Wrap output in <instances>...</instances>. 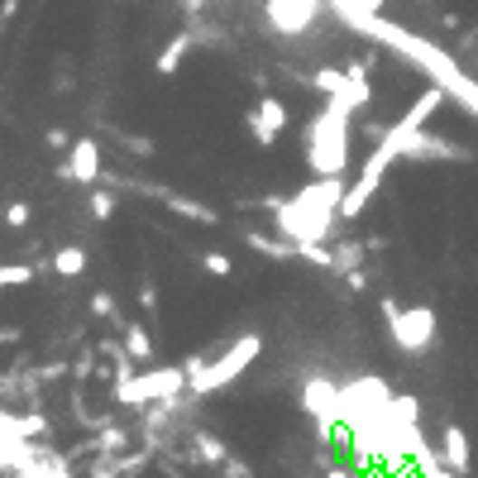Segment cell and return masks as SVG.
I'll use <instances>...</instances> for the list:
<instances>
[{"label":"cell","instance_id":"f1b7e54d","mask_svg":"<svg viewBox=\"0 0 478 478\" xmlns=\"http://www.w3.org/2000/svg\"><path fill=\"white\" fill-rule=\"evenodd\" d=\"M182 5H186V10H201V5H206V0H182Z\"/></svg>","mask_w":478,"mask_h":478},{"label":"cell","instance_id":"4316f807","mask_svg":"<svg viewBox=\"0 0 478 478\" xmlns=\"http://www.w3.org/2000/svg\"><path fill=\"white\" fill-rule=\"evenodd\" d=\"M14 339H20V330H14V326H0V345H14Z\"/></svg>","mask_w":478,"mask_h":478},{"label":"cell","instance_id":"9a60e30c","mask_svg":"<svg viewBox=\"0 0 478 478\" xmlns=\"http://www.w3.org/2000/svg\"><path fill=\"white\" fill-rule=\"evenodd\" d=\"M125 354L134 358V364H148V358H153V339H148L144 326H134V320L125 326Z\"/></svg>","mask_w":478,"mask_h":478},{"label":"cell","instance_id":"8992f818","mask_svg":"<svg viewBox=\"0 0 478 478\" xmlns=\"http://www.w3.org/2000/svg\"><path fill=\"white\" fill-rule=\"evenodd\" d=\"M259 354H263V339H259V335H244V339H234V345H230L225 354L215 358V364H206V373H201V378L192 383V392H196V397H206V392H220L225 383H234L239 373H244V368H249Z\"/></svg>","mask_w":478,"mask_h":478},{"label":"cell","instance_id":"3957f363","mask_svg":"<svg viewBox=\"0 0 478 478\" xmlns=\"http://www.w3.org/2000/svg\"><path fill=\"white\" fill-rule=\"evenodd\" d=\"M349 100L345 96H326V110L311 120L306 129V158H311L316 177H345L349 167Z\"/></svg>","mask_w":478,"mask_h":478},{"label":"cell","instance_id":"ffe728a7","mask_svg":"<svg viewBox=\"0 0 478 478\" xmlns=\"http://www.w3.org/2000/svg\"><path fill=\"white\" fill-rule=\"evenodd\" d=\"M29 215H33V211L24 206V201H10V206H5V225H10V230H24Z\"/></svg>","mask_w":478,"mask_h":478},{"label":"cell","instance_id":"5bb4252c","mask_svg":"<svg viewBox=\"0 0 478 478\" xmlns=\"http://www.w3.org/2000/svg\"><path fill=\"white\" fill-rule=\"evenodd\" d=\"M192 445H196V454H201V464H211V469H220V464L230 459V450L220 445L211 431H192Z\"/></svg>","mask_w":478,"mask_h":478},{"label":"cell","instance_id":"603a6c76","mask_svg":"<svg viewBox=\"0 0 478 478\" xmlns=\"http://www.w3.org/2000/svg\"><path fill=\"white\" fill-rule=\"evenodd\" d=\"M91 316L110 320V316H115V297H110V292H96V297H91Z\"/></svg>","mask_w":478,"mask_h":478},{"label":"cell","instance_id":"277c9868","mask_svg":"<svg viewBox=\"0 0 478 478\" xmlns=\"http://www.w3.org/2000/svg\"><path fill=\"white\" fill-rule=\"evenodd\" d=\"M186 387V368H148V373H129L125 383H115V402L125 406H148V402H167Z\"/></svg>","mask_w":478,"mask_h":478},{"label":"cell","instance_id":"30bf717a","mask_svg":"<svg viewBox=\"0 0 478 478\" xmlns=\"http://www.w3.org/2000/svg\"><path fill=\"white\" fill-rule=\"evenodd\" d=\"M402 158H454V163H464V158H469V148H459L454 139H440V134L416 129L412 139L402 144Z\"/></svg>","mask_w":478,"mask_h":478},{"label":"cell","instance_id":"d6986e66","mask_svg":"<svg viewBox=\"0 0 478 478\" xmlns=\"http://www.w3.org/2000/svg\"><path fill=\"white\" fill-rule=\"evenodd\" d=\"M311 87L320 96H335V91H345V72H335V67H320V72L311 77Z\"/></svg>","mask_w":478,"mask_h":478},{"label":"cell","instance_id":"6da1fadb","mask_svg":"<svg viewBox=\"0 0 478 478\" xmlns=\"http://www.w3.org/2000/svg\"><path fill=\"white\" fill-rule=\"evenodd\" d=\"M339 20H345L349 29H358V33H368V39L397 48L402 58H412L421 72L431 77V87H440L450 100H459L469 115H478V77H469L464 67L445 53V48H435L431 39H416V33L387 24V20H378V14H368V10H339Z\"/></svg>","mask_w":478,"mask_h":478},{"label":"cell","instance_id":"484cf974","mask_svg":"<svg viewBox=\"0 0 478 478\" xmlns=\"http://www.w3.org/2000/svg\"><path fill=\"white\" fill-rule=\"evenodd\" d=\"M139 301H144V311H153V306H158V292H153V282H144V292H139Z\"/></svg>","mask_w":478,"mask_h":478},{"label":"cell","instance_id":"9c48e42d","mask_svg":"<svg viewBox=\"0 0 478 478\" xmlns=\"http://www.w3.org/2000/svg\"><path fill=\"white\" fill-rule=\"evenodd\" d=\"M244 125H249V134H253L259 144H272V139H278V134L287 129V106H282L278 96H263L259 110H249Z\"/></svg>","mask_w":478,"mask_h":478},{"label":"cell","instance_id":"7402d4cb","mask_svg":"<svg viewBox=\"0 0 478 478\" xmlns=\"http://www.w3.org/2000/svg\"><path fill=\"white\" fill-rule=\"evenodd\" d=\"M201 263H206V272H215V278H230V272H234V263L225 259V253H206Z\"/></svg>","mask_w":478,"mask_h":478},{"label":"cell","instance_id":"e0dca14e","mask_svg":"<svg viewBox=\"0 0 478 478\" xmlns=\"http://www.w3.org/2000/svg\"><path fill=\"white\" fill-rule=\"evenodd\" d=\"M81 268H87V249L81 244H67V249L53 253V272H62V278H77Z\"/></svg>","mask_w":478,"mask_h":478},{"label":"cell","instance_id":"ba28073f","mask_svg":"<svg viewBox=\"0 0 478 478\" xmlns=\"http://www.w3.org/2000/svg\"><path fill=\"white\" fill-rule=\"evenodd\" d=\"M301 402L316 421H345V397H339V387L330 378H311L301 392Z\"/></svg>","mask_w":478,"mask_h":478},{"label":"cell","instance_id":"ac0fdd59","mask_svg":"<svg viewBox=\"0 0 478 478\" xmlns=\"http://www.w3.org/2000/svg\"><path fill=\"white\" fill-rule=\"evenodd\" d=\"M186 48H192V39H186V33H177V39L158 53V77H173V72H177L182 58H186Z\"/></svg>","mask_w":478,"mask_h":478},{"label":"cell","instance_id":"4fadbf2b","mask_svg":"<svg viewBox=\"0 0 478 478\" xmlns=\"http://www.w3.org/2000/svg\"><path fill=\"white\" fill-rule=\"evenodd\" d=\"M153 196H158L167 211L186 215V220H201V225H215V211H211V206H196V201H186V196H177V192H163V186H153Z\"/></svg>","mask_w":478,"mask_h":478},{"label":"cell","instance_id":"8fae6325","mask_svg":"<svg viewBox=\"0 0 478 478\" xmlns=\"http://www.w3.org/2000/svg\"><path fill=\"white\" fill-rule=\"evenodd\" d=\"M62 177H72L81 186H96V177H100V148H96V139H77L72 148H67Z\"/></svg>","mask_w":478,"mask_h":478},{"label":"cell","instance_id":"d4e9b609","mask_svg":"<svg viewBox=\"0 0 478 478\" xmlns=\"http://www.w3.org/2000/svg\"><path fill=\"white\" fill-rule=\"evenodd\" d=\"M48 144H53V148H72V139H67V129H48Z\"/></svg>","mask_w":478,"mask_h":478},{"label":"cell","instance_id":"52a82bcc","mask_svg":"<svg viewBox=\"0 0 478 478\" xmlns=\"http://www.w3.org/2000/svg\"><path fill=\"white\" fill-rule=\"evenodd\" d=\"M316 14H320V0H268V20H272V29H282V33L311 29Z\"/></svg>","mask_w":478,"mask_h":478},{"label":"cell","instance_id":"83f0119b","mask_svg":"<svg viewBox=\"0 0 478 478\" xmlns=\"http://www.w3.org/2000/svg\"><path fill=\"white\" fill-rule=\"evenodd\" d=\"M326 478H349V469H339V464H335V469H326Z\"/></svg>","mask_w":478,"mask_h":478},{"label":"cell","instance_id":"7a4b0ae2","mask_svg":"<svg viewBox=\"0 0 478 478\" xmlns=\"http://www.w3.org/2000/svg\"><path fill=\"white\" fill-rule=\"evenodd\" d=\"M345 177H316L306 192H297L287 206H278V234L292 244H320L339 220V201H345Z\"/></svg>","mask_w":478,"mask_h":478},{"label":"cell","instance_id":"44dd1931","mask_svg":"<svg viewBox=\"0 0 478 478\" xmlns=\"http://www.w3.org/2000/svg\"><path fill=\"white\" fill-rule=\"evenodd\" d=\"M91 215L96 220H110L115 215V196L110 192H91Z\"/></svg>","mask_w":478,"mask_h":478},{"label":"cell","instance_id":"7c38bea8","mask_svg":"<svg viewBox=\"0 0 478 478\" xmlns=\"http://www.w3.org/2000/svg\"><path fill=\"white\" fill-rule=\"evenodd\" d=\"M440 464L469 478V469H473V454H469V435H464V425H454V421H450L445 431H440Z\"/></svg>","mask_w":478,"mask_h":478},{"label":"cell","instance_id":"5b68a950","mask_svg":"<svg viewBox=\"0 0 478 478\" xmlns=\"http://www.w3.org/2000/svg\"><path fill=\"white\" fill-rule=\"evenodd\" d=\"M383 320H387V330H392L402 354L431 349V339H435V311L431 306H406L402 311L397 301H383Z\"/></svg>","mask_w":478,"mask_h":478},{"label":"cell","instance_id":"2e32d148","mask_svg":"<svg viewBox=\"0 0 478 478\" xmlns=\"http://www.w3.org/2000/svg\"><path fill=\"white\" fill-rule=\"evenodd\" d=\"M244 239H249L259 253H268V259H292V253H297L292 239H268V234H259V230H244Z\"/></svg>","mask_w":478,"mask_h":478},{"label":"cell","instance_id":"cb8c5ba5","mask_svg":"<svg viewBox=\"0 0 478 478\" xmlns=\"http://www.w3.org/2000/svg\"><path fill=\"white\" fill-rule=\"evenodd\" d=\"M421 478H464V473H454V469H445V464L435 459V464H425V469H421Z\"/></svg>","mask_w":478,"mask_h":478}]
</instances>
